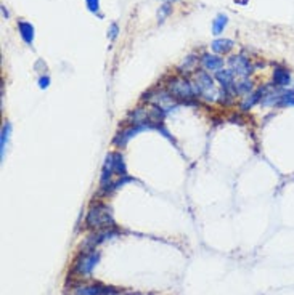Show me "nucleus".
Returning a JSON list of instances; mask_svg holds the SVG:
<instances>
[{
    "label": "nucleus",
    "instance_id": "obj_10",
    "mask_svg": "<svg viewBox=\"0 0 294 295\" xmlns=\"http://www.w3.org/2000/svg\"><path fill=\"white\" fill-rule=\"evenodd\" d=\"M272 77H274V85L277 87H288L291 83V74L288 69H285V67L277 66Z\"/></svg>",
    "mask_w": 294,
    "mask_h": 295
},
{
    "label": "nucleus",
    "instance_id": "obj_14",
    "mask_svg": "<svg viewBox=\"0 0 294 295\" xmlns=\"http://www.w3.org/2000/svg\"><path fill=\"white\" fill-rule=\"evenodd\" d=\"M228 23V16L227 15H217V18L214 19V23H212V34L214 35H219V34H222L224 33V29H225V26H227Z\"/></svg>",
    "mask_w": 294,
    "mask_h": 295
},
{
    "label": "nucleus",
    "instance_id": "obj_20",
    "mask_svg": "<svg viewBox=\"0 0 294 295\" xmlns=\"http://www.w3.org/2000/svg\"><path fill=\"white\" fill-rule=\"evenodd\" d=\"M119 34V26L116 23H113L111 26H109V29H108V37H109V40H114L118 37Z\"/></svg>",
    "mask_w": 294,
    "mask_h": 295
},
{
    "label": "nucleus",
    "instance_id": "obj_21",
    "mask_svg": "<svg viewBox=\"0 0 294 295\" xmlns=\"http://www.w3.org/2000/svg\"><path fill=\"white\" fill-rule=\"evenodd\" d=\"M49 85H50V79L47 77V76H45V77H40V79H39V87H40V88H47V87H49Z\"/></svg>",
    "mask_w": 294,
    "mask_h": 295
},
{
    "label": "nucleus",
    "instance_id": "obj_13",
    "mask_svg": "<svg viewBox=\"0 0 294 295\" xmlns=\"http://www.w3.org/2000/svg\"><path fill=\"white\" fill-rule=\"evenodd\" d=\"M10 131H12V124L5 122L2 127V133H0V157H5V149H7V141L10 138Z\"/></svg>",
    "mask_w": 294,
    "mask_h": 295
},
{
    "label": "nucleus",
    "instance_id": "obj_7",
    "mask_svg": "<svg viewBox=\"0 0 294 295\" xmlns=\"http://www.w3.org/2000/svg\"><path fill=\"white\" fill-rule=\"evenodd\" d=\"M143 130H146V127H143V125H130V127L119 131L118 136L114 138V145L122 148V146L127 145V141L132 138V136H135L138 131H143Z\"/></svg>",
    "mask_w": 294,
    "mask_h": 295
},
{
    "label": "nucleus",
    "instance_id": "obj_5",
    "mask_svg": "<svg viewBox=\"0 0 294 295\" xmlns=\"http://www.w3.org/2000/svg\"><path fill=\"white\" fill-rule=\"evenodd\" d=\"M230 69L233 71V74H238L240 77H246L253 72V65L249 63L248 58H244L243 55H235L228 60Z\"/></svg>",
    "mask_w": 294,
    "mask_h": 295
},
{
    "label": "nucleus",
    "instance_id": "obj_18",
    "mask_svg": "<svg viewBox=\"0 0 294 295\" xmlns=\"http://www.w3.org/2000/svg\"><path fill=\"white\" fill-rule=\"evenodd\" d=\"M278 104H283V106H294V92L290 90V92L281 93L280 103H278Z\"/></svg>",
    "mask_w": 294,
    "mask_h": 295
},
{
    "label": "nucleus",
    "instance_id": "obj_4",
    "mask_svg": "<svg viewBox=\"0 0 294 295\" xmlns=\"http://www.w3.org/2000/svg\"><path fill=\"white\" fill-rule=\"evenodd\" d=\"M169 92L171 95H174V98H183V99H190L196 97V90L195 85L191 82L185 81V79H172L169 82Z\"/></svg>",
    "mask_w": 294,
    "mask_h": 295
},
{
    "label": "nucleus",
    "instance_id": "obj_22",
    "mask_svg": "<svg viewBox=\"0 0 294 295\" xmlns=\"http://www.w3.org/2000/svg\"><path fill=\"white\" fill-rule=\"evenodd\" d=\"M2 13H3V16H5V18H8V12H7V10H5V5H2Z\"/></svg>",
    "mask_w": 294,
    "mask_h": 295
},
{
    "label": "nucleus",
    "instance_id": "obj_17",
    "mask_svg": "<svg viewBox=\"0 0 294 295\" xmlns=\"http://www.w3.org/2000/svg\"><path fill=\"white\" fill-rule=\"evenodd\" d=\"M171 13H172L171 3H162L159 7V10H157V23H164L166 18L169 16Z\"/></svg>",
    "mask_w": 294,
    "mask_h": 295
},
{
    "label": "nucleus",
    "instance_id": "obj_19",
    "mask_svg": "<svg viewBox=\"0 0 294 295\" xmlns=\"http://www.w3.org/2000/svg\"><path fill=\"white\" fill-rule=\"evenodd\" d=\"M87 8L90 10L92 13H98L100 10V0H86Z\"/></svg>",
    "mask_w": 294,
    "mask_h": 295
},
{
    "label": "nucleus",
    "instance_id": "obj_1",
    "mask_svg": "<svg viewBox=\"0 0 294 295\" xmlns=\"http://www.w3.org/2000/svg\"><path fill=\"white\" fill-rule=\"evenodd\" d=\"M113 175L127 177V168H125L124 157L121 152H109L104 159V165L102 170V178H100V189L102 193H108V188L111 184Z\"/></svg>",
    "mask_w": 294,
    "mask_h": 295
},
{
    "label": "nucleus",
    "instance_id": "obj_2",
    "mask_svg": "<svg viewBox=\"0 0 294 295\" xmlns=\"http://www.w3.org/2000/svg\"><path fill=\"white\" fill-rule=\"evenodd\" d=\"M86 226L87 228H95V229L113 228L114 218H113L111 207L103 202H93L87 212Z\"/></svg>",
    "mask_w": 294,
    "mask_h": 295
},
{
    "label": "nucleus",
    "instance_id": "obj_9",
    "mask_svg": "<svg viewBox=\"0 0 294 295\" xmlns=\"http://www.w3.org/2000/svg\"><path fill=\"white\" fill-rule=\"evenodd\" d=\"M201 65L208 71H220L224 67V58L211 53H204L201 56Z\"/></svg>",
    "mask_w": 294,
    "mask_h": 295
},
{
    "label": "nucleus",
    "instance_id": "obj_12",
    "mask_svg": "<svg viewBox=\"0 0 294 295\" xmlns=\"http://www.w3.org/2000/svg\"><path fill=\"white\" fill-rule=\"evenodd\" d=\"M233 47H235V42L230 40V39H217V40H214L212 44H211L212 51H214V53H217V55L228 53V51L232 50Z\"/></svg>",
    "mask_w": 294,
    "mask_h": 295
},
{
    "label": "nucleus",
    "instance_id": "obj_3",
    "mask_svg": "<svg viewBox=\"0 0 294 295\" xmlns=\"http://www.w3.org/2000/svg\"><path fill=\"white\" fill-rule=\"evenodd\" d=\"M100 260V254L95 250H86L79 255L74 263H72V270L71 273L76 275L77 278H87L92 275L93 268L97 266V263Z\"/></svg>",
    "mask_w": 294,
    "mask_h": 295
},
{
    "label": "nucleus",
    "instance_id": "obj_16",
    "mask_svg": "<svg viewBox=\"0 0 294 295\" xmlns=\"http://www.w3.org/2000/svg\"><path fill=\"white\" fill-rule=\"evenodd\" d=\"M264 92H265L264 88H260L259 92H256V93L251 95V97H249V98L246 99V101L243 103V106H241V109H243V111H248V109L253 108L254 104H256L257 101H259V99H260L262 97H264Z\"/></svg>",
    "mask_w": 294,
    "mask_h": 295
},
{
    "label": "nucleus",
    "instance_id": "obj_11",
    "mask_svg": "<svg viewBox=\"0 0 294 295\" xmlns=\"http://www.w3.org/2000/svg\"><path fill=\"white\" fill-rule=\"evenodd\" d=\"M18 29H19V35L28 45H33L34 42V26L28 23V21H19L18 23Z\"/></svg>",
    "mask_w": 294,
    "mask_h": 295
},
{
    "label": "nucleus",
    "instance_id": "obj_6",
    "mask_svg": "<svg viewBox=\"0 0 294 295\" xmlns=\"http://www.w3.org/2000/svg\"><path fill=\"white\" fill-rule=\"evenodd\" d=\"M216 79L222 85V90L235 93V74L232 69H220L216 72Z\"/></svg>",
    "mask_w": 294,
    "mask_h": 295
},
{
    "label": "nucleus",
    "instance_id": "obj_8",
    "mask_svg": "<svg viewBox=\"0 0 294 295\" xmlns=\"http://www.w3.org/2000/svg\"><path fill=\"white\" fill-rule=\"evenodd\" d=\"M77 295H114L116 291L113 287L102 286V284H93V286H82L77 289Z\"/></svg>",
    "mask_w": 294,
    "mask_h": 295
},
{
    "label": "nucleus",
    "instance_id": "obj_15",
    "mask_svg": "<svg viewBox=\"0 0 294 295\" xmlns=\"http://www.w3.org/2000/svg\"><path fill=\"white\" fill-rule=\"evenodd\" d=\"M253 90V82L248 81V79H243L241 82H235V93L238 95H248Z\"/></svg>",
    "mask_w": 294,
    "mask_h": 295
}]
</instances>
